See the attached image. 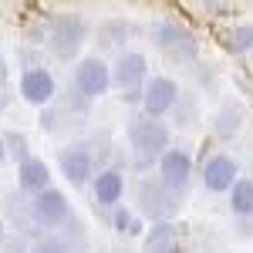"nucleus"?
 Here are the masks:
<instances>
[{"label":"nucleus","instance_id":"8","mask_svg":"<svg viewBox=\"0 0 253 253\" xmlns=\"http://www.w3.org/2000/svg\"><path fill=\"white\" fill-rule=\"evenodd\" d=\"M17 88H20V98H24L27 105H34V108L54 105V98H58V78H54V71L44 68V64L24 68Z\"/></svg>","mask_w":253,"mask_h":253},{"label":"nucleus","instance_id":"25","mask_svg":"<svg viewBox=\"0 0 253 253\" xmlns=\"http://www.w3.org/2000/svg\"><path fill=\"white\" fill-rule=\"evenodd\" d=\"M7 105H10V98H7V91H3V88H0V112H3Z\"/></svg>","mask_w":253,"mask_h":253},{"label":"nucleus","instance_id":"2","mask_svg":"<svg viewBox=\"0 0 253 253\" xmlns=\"http://www.w3.org/2000/svg\"><path fill=\"white\" fill-rule=\"evenodd\" d=\"M88 34H91V27H88V20L81 17V14H58V17H51V24H47V38L44 41H47V51L54 58L71 64L81 54Z\"/></svg>","mask_w":253,"mask_h":253},{"label":"nucleus","instance_id":"22","mask_svg":"<svg viewBox=\"0 0 253 253\" xmlns=\"http://www.w3.org/2000/svg\"><path fill=\"white\" fill-rule=\"evenodd\" d=\"M3 149H7V156L14 159V162L31 156V142H27V135H20V132H7L3 135Z\"/></svg>","mask_w":253,"mask_h":253},{"label":"nucleus","instance_id":"19","mask_svg":"<svg viewBox=\"0 0 253 253\" xmlns=\"http://www.w3.org/2000/svg\"><path fill=\"white\" fill-rule=\"evenodd\" d=\"M27 253H75V247H71V240H68V236L47 230V233H41L38 240L27 247Z\"/></svg>","mask_w":253,"mask_h":253},{"label":"nucleus","instance_id":"16","mask_svg":"<svg viewBox=\"0 0 253 253\" xmlns=\"http://www.w3.org/2000/svg\"><path fill=\"white\" fill-rule=\"evenodd\" d=\"M213 125H216V135L219 138H233L236 132L243 128V108H240L236 101H223L219 112H216V118H213Z\"/></svg>","mask_w":253,"mask_h":253},{"label":"nucleus","instance_id":"13","mask_svg":"<svg viewBox=\"0 0 253 253\" xmlns=\"http://www.w3.org/2000/svg\"><path fill=\"white\" fill-rule=\"evenodd\" d=\"M203 186L210 189V193H226L230 186H233V179L240 175V162L233 156H226V152H216L203 162Z\"/></svg>","mask_w":253,"mask_h":253},{"label":"nucleus","instance_id":"9","mask_svg":"<svg viewBox=\"0 0 253 253\" xmlns=\"http://www.w3.org/2000/svg\"><path fill=\"white\" fill-rule=\"evenodd\" d=\"M58 169L75 189H81V186H88L91 175H95V152L88 149V142L64 145V149L58 152Z\"/></svg>","mask_w":253,"mask_h":253},{"label":"nucleus","instance_id":"1","mask_svg":"<svg viewBox=\"0 0 253 253\" xmlns=\"http://www.w3.org/2000/svg\"><path fill=\"white\" fill-rule=\"evenodd\" d=\"M128 145H132V162H135L138 172H145V169H152L159 162V156L172 145V135H169V125L156 115H145L135 118L132 125H128Z\"/></svg>","mask_w":253,"mask_h":253},{"label":"nucleus","instance_id":"27","mask_svg":"<svg viewBox=\"0 0 253 253\" xmlns=\"http://www.w3.org/2000/svg\"><path fill=\"white\" fill-rule=\"evenodd\" d=\"M3 240H7V226H3V219H0V247H3Z\"/></svg>","mask_w":253,"mask_h":253},{"label":"nucleus","instance_id":"4","mask_svg":"<svg viewBox=\"0 0 253 253\" xmlns=\"http://www.w3.org/2000/svg\"><path fill=\"white\" fill-rule=\"evenodd\" d=\"M149 78V61L138 51H118V58L112 61V88H118L122 101H142V84Z\"/></svg>","mask_w":253,"mask_h":253},{"label":"nucleus","instance_id":"6","mask_svg":"<svg viewBox=\"0 0 253 253\" xmlns=\"http://www.w3.org/2000/svg\"><path fill=\"white\" fill-rule=\"evenodd\" d=\"M75 95L88 105V101H98V98H105L112 91V64L105 58H98V54H88V58H81L75 64Z\"/></svg>","mask_w":253,"mask_h":253},{"label":"nucleus","instance_id":"17","mask_svg":"<svg viewBox=\"0 0 253 253\" xmlns=\"http://www.w3.org/2000/svg\"><path fill=\"white\" fill-rule=\"evenodd\" d=\"M226 193H230V213L233 216H250L253 213V179H240L236 175L233 186Z\"/></svg>","mask_w":253,"mask_h":253},{"label":"nucleus","instance_id":"18","mask_svg":"<svg viewBox=\"0 0 253 253\" xmlns=\"http://www.w3.org/2000/svg\"><path fill=\"white\" fill-rule=\"evenodd\" d=\"M132 34V24H125V20H108V24H101L98 27V47H122L125 41Z\"/></svg>","mask_w":253,"mask_h":253},{"label":"nucleus","instance_id":"15","mask_svg":"<svg viewBox=\"0 0 253 253\" xmlns=\"http://www.w3.org/2000/svg\"><path fill=\"white\" fill-rule=\"evenodd\" d=\"M175 223L172 219H156L152 230L145 233V253H172L175 250Z\"/></svg>","mask_w":253,"mask_h":253},{"label":"nucleus","instance_id":"5","mask_svg":"<svg viewBox=\"0 0 253 253\" xmlns=\"http://www.w3.org/2000/svg\"><path fill=\"white\" fill-rule=\"evenodd\" d=\"M149 34H152V44H156L166 58H172V61H196L199 58V41H196V34L186 24H179V20H156Z\"/></svg>","mask_w":253,"mask_h":253},{"label":"nucleus","instance_id":"26","mask_svg":"<svg viewBox=\"0 0 253 253\" xmlns=\"http://www.w3.org/2000/svg\"><path fill=\"white\" fill-rule=\"evenodd\" d=\"M7 162V149H3V135H0V166Z\"/></svg>","mask_w":253,"mask_h":253},{"label":"nucleus","instance_id":"23","mask_svg":"<svg viewBox=\"0 0 253 253\" xmlns=\"http://www.w3.org/2000/svg\"><path fill=\"white\" fill-rule=\"evenodd\" d=\"M230 3H233V0H206V7H210L213 14H223V10H226Z\"/></svg>","mask_w":253,"mask_h":253},{"label":"nucleus","instance_id":"28","mask_svg":"<svg viewBox=\"0 0 253 253\" xmlns=\"http://www.w3.org/2000/svg\"><path fill=\"white\" fill-rule=\"evenodd\" d=\"M172 253H175V250H172Z\"/></svg>","mask_w":253,"mask_h":253},{"label":"nucleus","instance_id":"7","mask_svg":"<svg viewBox=\"0 0 253 253\" xmlns=\"http://www.w3.org/2000/svg\"><path fill=\"white\" fill-rule=\"evenodd\" d=\"M159 182L172 193H186L189 179H193V152L182 149V145H169L162 156H159Z\"/></svg>","mask_w":253,"mask_h":253},{"label":"nucleus","instance_id":"12","mask_svg":"<svg viewBox=\"0 0 253 253\" xmlns=\"http://www.w3.org/2000/svg\"><path fill=\"white\" fill-rule=\"evenodd\" d=\"M138 203H142V210L152 216V219H169L182 206L179 193L166 189L162 182H149V179H142V186H138Z\"/></svg>","mask_w":253,"mask_h":253},{"label":"nucleus","instance_id":"21","mask_svg":"<svg viewBox=\"0 0 253 253\" xmlns=\"http://www.w3.org/2000/svg\"><path fill=\"white\" fill-rule=\"evenodd\" d=\"M226 47L233 54H247L253 47V24H236L233 31L226 34Z\"/></svg>","mask_w":253,"mask_h":253},{"label":"nucleus","instance_id":"3","mask_svg":"<svg viewBox=\"0 0 253 253\" xmlns=\"http://www.w3.org/2000/svg\"><path fill=\"white\" fill-rule=\"evenodd\" d=\"M27 216L34 219V226H44V230H64L75 223V210H71V199L47 186L41 193H31V203H27Z\"/></svg>","mask_w":253,"mask_h":253},{"label":"nucleus","instance_id":"11","mask_svg":"<svg viewBox=\"0 0 253 253\" xmlns=\"http://www.w3.org/2000/svg\"><path fill=\"white\" fill-rule=\"evenodd\" d=\"M122 196H125V172L118 166H108V169L91 175V203H95V210H112V206L122 203Z\"/></svg>","mask_w":253,"mask_h":253},{"label":"nucleus","instance_id":"10","mask_svg":"<svg viewBox=\"0 0 253 253\" xmlns=\"http://www.w3.org/2000/svg\"><path fill=\"white\" fill-rule=\"evenodd\" d=\"M142 112L145 115H169L175 105H179V84H175L172 78H166V75H156V78H145V84H142Z\"/></svg>","mask_w":253,"mask_h":253},{"label":"nucleus","instance_id":"14","mask_svg":"<svg viewBox=\"0 0 253 253\" xmlns=\"http://www.w3.org/2000/svg\"><path fill=\"white\" fill-rule=\"evenodd\" d=\"M51 186V169H47V162L38 156H27L17 162V189L20 193H41V189H47Z\"/></svg>","mask_w":253,"mask_h":253},{"label":"nucleus","instance_id":"24","mask_svg":"<svg viewBox=\"0 0 253 253\" xmlns=\"http://www.w3.org/2000/svg\"><path fill=\"white\" fill-rule=\"evenodd\" d=\"M7 84V61H3V54H0V88Z\"/></svg>","mask_w":253,"mask_h":253},{"label":"nucleus","instance_id":"20","mask_svg":"<svg viewBox=\"0 0 253 253\" xmlns=\"http://www.w3.org/2000/svg\"><path fill=\"white\" fill-rule=\"evenodd\" d=\"M112 230H115L118 236H138L142 233V223H138V216L132 213V210H125V206L118 203V206H112Z\"/></svg>","mask_w":253,"mask_h":253}]
</instances>
